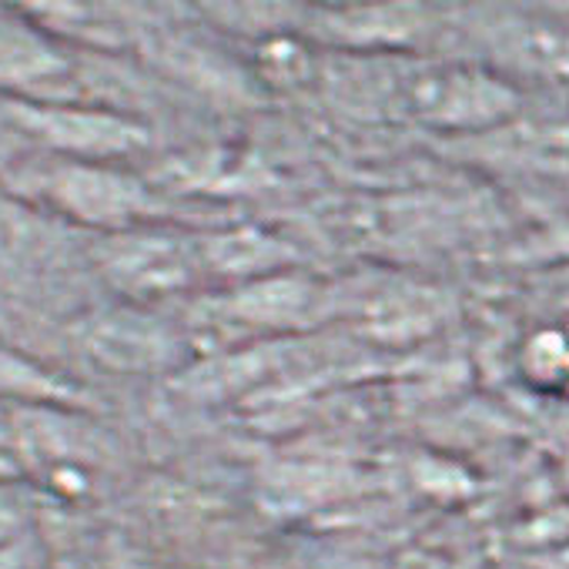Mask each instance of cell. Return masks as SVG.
Segmentation results:
<instances>
[{"label": "cell", "instance_id": "obj_9", "mask_svg": "<svg viewBox=\"0 0 569 569\" xmlns=\"http://www.w3.org/2000/svg\"><path fill=\"white\" fill-rule=\"evenodd\" d=\"M201 268L204 278H224L231 284H244L264 274L292 271L299 264V251L292 241H284L264 228L238 224V228H214L198 234Z\"/></svg>", "mask_w": 569, "mask_h": 569}, {"label": "cell", "instance_id": "obj_7", "mask_svg": "<svg viewBox=\"0 0 569 569\" xmlns=\"http://www.w3.org/2000/svg\"><path fill=\"white\" fill-rule=\"evenodd\" d=\"M71 81V54L48 34V28L0 14V91L18 101H64Z\"/></svg>", "mask_w": 569, "mask_h": 569}, {"label": "cell", "instance_id": "obj_5", "mask_svg": "<svg viewBox=\"0 0 569 569\" xmlns=\"http://www.w3.org/2000/svg\"><path fill=\"white\" fill-rule=\"evenodd\" d=\"M406 101L419 121L456 134L492 131L519 111V91L509 81L469 64L419 71L406 84Z\"/></svg>", "mask_w": 569, "mask_h": 569}, {"label": "cell", "instance_id": "obj_6", "mask_svg": "<svg viewBox=\"0 0 569 569\" xmlns=\"http://www.w3.org/2000/svg\"><path fill=\"white\" fill-rule=\"evenodd\" d=\"M88 356L114 372H168L181 362V336L141 309H111L81 329Z\"/></svg>", "mask_w": 569, "mask_h": 569}, {"label": "cell", "instance_id": "obj_14", "mask_svg": "<svg viewBox=\"0 0 569 569\" xmlns=\"http://www.w3.org/2000/svg\"><path fill=\"white\" fill-rule=\"evenodd\" d=\"M309 71L312 61L296 38H268L258 51V74L268 84H299Z\"/></svg>", "mask_w": 569, "mask_h": 569}, {"label": "cell", "instance_id": "obj_12", "mask_svg": "<svg viewBox=\"0 0 569 569\" xmlns=\"http://www.w3.org/2000/svg\"><path fill=\"white\" fill-rule=\"evenodd\" d=\"M0 396L21 399V406H68L78 399L71 386L8 349H0Z\"/></svg>", "mask_w": 569, "mask_h": 569}, {"label": "cell", "instance_id": "obj_4", "mask_svg": "<svg viewBox=\"0 0 569 569\" xmlns=\"http://www.w3.org/2000/svg\"><path fill=\"white\" fill-rule=\"evenodd\" d=\"M98 268L124 299L148 302L188 292L204 278L198 234L164 228H128L98 241Z\"/></svg>", "mask_w": 569, "mask_h": 569}, {"label": "cell", "instance_id": "obj_3", "mask_svg": "<svg viewBox=\"0 0 569 569\" xmlns=\"http://www.w3.org/2000/svg\"><path fill=\"white\" fill-rule=\"evenodd\" d=\"M332 312V292L302 271H278L244 284H231L224 296L201 306V322L238 336H289L322 322Z\"/></svg>", "mask_w": 569, "mask_h": 569}, {"label": "cell", "instance_id": "obj_8", "mask_svg": "<svg viewBox=\"0 0 569 569\" xmlns=\"http://www.w3.org/2000/svg\"><path fill=\"white\" fill-rule=\"evenodd\" d=\"M449 296L422 281H389L359 306V329L386 346L426 339L449 319Z\"/></svg>", "mask_w": 569, "mask_h": 569}, {"label": "cell", "instance_id": "obj_10", "mask_svg": "<svg viewBox=\"0 0 569 569\" xmlns=\"http://www.w3.org/2000/svg\"><path fill=\"white\" fill-rule=\"evenodd\" d=\"M0 426L11 432L8 446L48 462H78L101 449L94 429L58 412V406H11L0 416Z\"/></svg>", "mask_w": 569, "mask_h": 569}, {"label": "cell", "instance_id": "obj_11", "mask_svg": "<svg viewBox=\"0 0 569 569\" xmlns=\"http://www.w3.org/2000/svg\"><path fill=\"white\" fill-rule=\"evenodd\" d=\"M309 28L346 48H399L422 34L426 11L409 4H376V8H322L309 14Z\"/></svg>", "mask_w": 569, "mask_h": 569}, {"label": "cell", "instance_id": "obj_1", "mask_svg": "<svg viewBox=\"0 0 569 569\" xmlns=\"http://www.w3.org/2000/svg\"><path fill=\"white\" fill-rule=\"evenodd\" d=\"M14 188L44 201L64 218L104 228L108 234L144 228V221L168 211L161 194L148 181L101 161H34L21 178H14Z\"/></svg>", "mask_w": 569, "mask_h": 569}, {"label": "cell", "instance_id": "obj_16", "mask_svg": "<svg viewBox=\"0 0 569 569\" xmlns=\"http://www.w3.org/2000/svg\"><path fill=\"white\" fill-rule=\"evenodd\" d=\"M31 566V542L14 539L8 546H0V569H28Z\"/></svg>", "mask_w": 569, "mask_h": 569}, {"label": "cell", "instance_id": "obj_15", "mask_svg": "<svg viewBox=\"0 0 569 569\" xmlns=\"http://www.w3.org/2000/svg\"><path fill=\"white\" fill-rule=\"evenodd\" d=\"M519 542L539 546V549H562V546H569V502L552 506V509L539 512L536 519H529L519 529Z\"/></svg>", "mask_w": 569, "mask_h": 569}, {"label": "cell", "instance_id": "obj_2", "mask_svg": "<svg viewBox=\"0 0 569 569\" xmlns=\"http://www.w3.org/2000/svg\"><path fill=\"white\" fill-rule=\"evenodd\" d=\"M4 118L44 144L54 158L71 161H101L111 164L151 144V131L121 111L84 108L71 101H0Z\"/></svg>", "mask_w": 569, "mask_h": 569}, {"label": "cell", "instance_id": "obj_17", "mask_svg": "<svg viewBox=\"0 0 569 569\" xmlns=\"http://www.w3.org/2000/svg\"><path fill=\"white\" fill-rule=\"evenodd\" d=\"M552 559H556V566H559V569H569V546L552 549Z\"/></svg>", "mask_w": 569, "mask_h": 569}, {"label": "cell", "instance_id": "obj_13", "mask_svg": "<svg viewBox=\"0 0 569 569\" xmlns=\"http://www.w3.org/2000/svg\"><path fill=\"white\" fill-rule=\"evenodd\" d=\"M522 369L539 386L569 379V339L562 332H536L522 346Z\"/></svg>", "mask_w": 569, "mask_h": 569}]
</instances>
